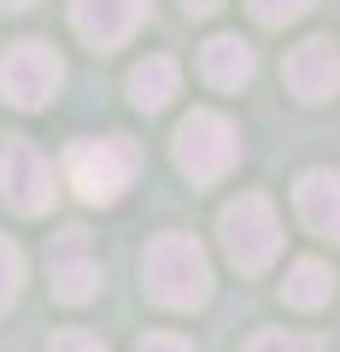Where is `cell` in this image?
Instances as JSON below:
<instances>
[{
	"label": "cell",
	"instance_id": "cell-1",
	"mask_svg": "<svg viewBox=\"0 0 340 352\" xmlns=\"http://www.w3.org/2000/svg\"><path fill=\"white\" fill-rule=\"evenodd\" d=\"M141 270H147V294L170 311H194V305L212 300V264H205L194 235H159Z\"/></svg>",
	"mask_w": 340,
	"mask_h": 352
},
{
	"label": "cell",
	"instance_id": "cell-2",
	"mask_svg": "<svg viewBox=\"0 0 340 352\" xmlns=\"http://www.w3.org/2000/svg\"><path fill=\"white\" fill-rule=\"evenodd\" d=\"M135 170H141V147L124 141V135L76 141V147L65 153V182H71L89 206H112L117 194L135 182Z\"/></svg>",
	"mask_w": 340,
	"mask_h": 352
},
{
	"label": "cell",
	"instance_id": "cell-3",
	"mask_svg": "<svg viewBox=\"0 0 340 352\" xmlns=\"http://www.w3.org/2000/svg\"><path fill=\"white\" fill-rule=\"evenodd\" d=\"M217 229H223V247H229V258H235L240 270H264V264L276 258V247H282L276 206H270L264 194H240V200H229L223 217H217Z\"/></svg>",
	"mask_w": 340,
	"mask_h": 352
},
{
	"label": "cell",
	"instance_id": "cell-4",
	"mask_svg": "<svg viewBox=\"0 0 340 352\" xmlns=\"http://www.w3.org/2000/svg\"><path fill=\"white\" fill-rule=\"evenodd\" d=\"M240 159V135L223 112H188L177 129V164L194 182H217L229 164Z\"/></svg>",
	"mask_w": 340,
	"mask_h": 352
},
{
	"label": "cell",
	"instance_id": "cell-5",
	"mask_svg": "<svg viewBox=\"0 0 340 352\" xmlns=\"http://www.w3.org/2000/svg\"><path fill=\"white\" fill-rule=\"evenodd\" d=\"M65 65L47 41H18L6 59H0V94L18 106V112H41V106L59 94Z\"/></svg>",
	"mask_w": 340,
	"mask_h": 352
},
{
	"label": "cell",
	"instance_id": "cell-6",
	"mask_svg": "<svg viewBox=\"0 0 340 352\" xmlns=\"http://www.w3.org/2000/svg\"><path fill=\"white\" fill-rule=\"evenodd\" d=\"M0 194H6L24 217L47 212L53 206V164L41 159L30 141H12V147L0 153Z\"/></svg>",
	"mask_w": 340,
	"mask_h": 352
},
{
	"label": "cell",
	"instance_id": "cell-7",
	"mask_svg": "<svg viewBox=\"0 0 340 352\" xmlns=\"http://www.w3.org/2000/svg\"><path fill=\"white\" fill-rule=\"evenodd\" d=\"M47 270H53V294L71 300V305H82V300L100 294V264L89 258V235H82V229H59V235H53Z\"/></svg>",
	"mask_w": 340,
	"mask_h": 352
},
{
	"label": "cell",
	"instance_id": "cell-8",
	"mask_svg": "<svg viewBox=\"0 0 340 352\" xmlns=\"http://www.w3.org/2000/svg\"><path fill=\"white\" fill-rule=\"evenodd\" d=\"M288 88L299 94L305 106H323V100H335L340 94V53H335V41H299V47L288 53Z\"/></svg>",
	"mask_w": 340,
	"mask_h": 352
},
{
	"label": "cell",
	"instance_id": "cell-9",
	"mask_svg": "<svg viewBox=\"0 0 340 352\" xmlns=\"http://www.w3.org/2000/svg\"><path fill=\"white\" fill-rule=\"evenodd\" d=\"M71 18L82 30V41H94L106 53L135 36V24L147 18V0H71Z\"/></svg>",
	"mask_w": 340,
	"mask_h": 352
},
{
	"label": "cell",
	"instance_id": "cell-10",
	"mask_svg": "<svg viewBox=\"0 0 340 352\" xmlns=\"http://www.w3.org/2000/svg\"><path fill=\"white\" fill-rule=\"evenodd\" d=\"M200 71H205L212 88H240V82H252V71H258V53H252L240 36H212L200 47Z\"/></svg>",
	"mask_w": 340,
	"mask_h": 352
},
{
	"label": "cell",
	"instance_id": "cell-11",
	"mask_svg": "<svg viewBox=\"0 0 340 352\" xmlns=\"http://www.w3.org/2000/svg\"><path fill=\"white\" fill-rule=\"evenodd\" d=\"M299 217L317 235L340 241V176L335 170H305L299 176Z\"/></svg>",
	"mask_w": 340,
	"mask_h": 352
},
{
	"label": "cell",
	"instance_id": "cell-12",
	"mask_svg": "<svg viewBox=\"0 0 340 352\" xmlns=\"http://www.w3.org/2000/svg\"><path fill=\"white\" fill-rule=\"evenodd\" d=\"M177 65L170 59H141L135 71H129V100L141 106V112H164L170 106V94H177Z\"/></svg>",
	"mask_w": 340,
	"mask_h": 352
},
{
	"label": "cell",
	"instance_id": "cell-13",
	"mask_svg": "<svg viewBox=\"0 0 340 352\" xmlns=\"http://www.w3.org/2000/svg\"><path fill=\"white\" fill-rule=\"evenodd\" d=\"M282 294H288V305H323L328 294H335V282H328V270H323V258H299L288 270V282H282Z\"/></svg>",
	"mask_w": 340,
	"mask_h": 352
},
{
	"label": "cell",
	"instance_id": "cell-14",
	"mask_svg": "<svg viewBox=\"0 0 340 352\" xmlns=\"http://www.w3.org/2000/svg\"><path fill=\"white\" fill-rule=\"evenodd\" d=\"M18 282H24V252H18L12 241L0 235V311L18 300Z\"/></svg>",
	"mask_w": 340,
	"mask_h": 352
},
{
	"label": "cell",
	"instance_id": "cell-15",
	"mask_svg": "<svg viewBox=\"0 0 340 352\" xmlns=\"http://www.w3.org/2000/svg\"><path fill=\"white\" fill-rule=\"evenodd\" d=\"M317 0H252V12L264 18V24H293V18H305Z\"/></svg>",
	"mask_w": 340,
	"mask_h": 352
},
{
	"label": "cell",
	"instance_id": "cell-16",
	"mask_svg": "<svg viewBox=\"0 0 340 352\" xmlns=\"http://www.w3.org/2000/svg\"><path fill=\"white\" fill-rule=\"evenodd\" d=\"M247 352H311V346H305V340L276 335V329H264V335H252V340H247Z\"/></svg>",
	"mask_w": 340,
	"mask_h": 352
},
{
	"label": "cell",
	"instance_id": "cell-17",
	"mask_svg": "<svg viewBox=\"0 0 340 352\" xmlns=\"http://www.w3.org/2000/svg\"><path fill=\"white\" fill-rule=\"evenodd\" d=\"M47 352H106V346H100V340H94V335H89V329H65V335H59V340H53V346H47Z\"/></svg>",
	"mask_w": 340,
	"mask_h": 352
},
{
	"label": "cell",
	"instance_id": "cell-18",
	"mask_svg": "<svg viewBox=\"0 0 340 352\" xmlns=\"http://www.w3.org/2000/svg\"><path fill=\"white\" fill-rule=\"evenodd\" d=\"M135 352H194V346H188L182 335H147V340H141Z\"/></svg>",
	"mask_w": 340,
	"mask_h": 352
},
{
	"label": "cell",
	"instance_id": "cell-19",
	"mask_svg": "<svg viewBox=\"0 0 340 352\" xmlns=\"http://www.w3.org/2000/svg\"><path fill=\"white\" fill-rule=\"evenodd\" d=\"M182 6H188V18H212L223 0H182Z\"/></svg>",
	"mask_w": 340,
	"mask_h": 352
},
{
	"label": "cell",
	"instance_id": "cell-20",
	"mask_svg": "<svg viewBox=\"0 0 340 352\" xmlns=\"http://www.w3.org/2000/svg\"><path fill=\"white\" fill-rule=\"evenodd\" d=\"M0 6H6V12H24V6H36V0H0Z\"/></svg>",
	"mask_w": 340,
	"mask_h": 352
}]
</instances>
